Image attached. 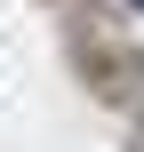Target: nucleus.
I'll return each instance as SVG.
<instances>
[{"mask_svg": "<svg viewBox=\"0 0 144 152\" xmlns=\"http://www.w3.org/2000/svg\"><path fill=\"white\" fill-rule=\"evenodd\" d=\"M128 8H144V0H128Z\"/></svg>", "mask_w": 144, "mask_h": 152, "instance_id": "f257e3e1", "label": "nucleus"}]
</instances>
